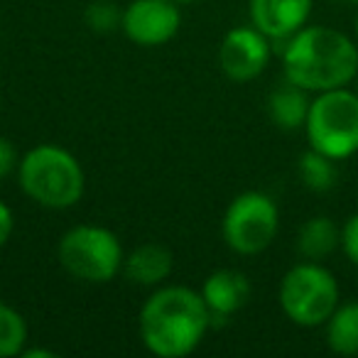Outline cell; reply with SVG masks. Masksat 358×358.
<instances>
[{
	"label": "cell",
	"mask_w": 358,
	"mask_h": 358,
	"mask_svg": "<svg viewBox=\"0 0 358 358\" xmlns=\"http://www.w3.org/2000/svg\"><path fill=\"white\" fill-rule=\"evenodd\" d=\"M287 81L309 94L343 89L358 79V42L329 25H304L289 40L273 42Z\"/></svg>",
	"instance_id": "1"
},
{
	"label": "cell",
	"mask_w": 358,
	"mask_h": 358,
	"mask_svg": "<svg viewBox=\"0 0 358 358\" xmlns=\"http://www.w3.org/2000/svg\"><path fill=\"white\" fill-rule=\"evenodd\" d=\"M214 327L199 289L187 285H159L143 302L138 334L143 346L157 358H185L201 346Z\"/></svg>",
	"instance_id": "2"
},
{
	"label": "cell",
	"mask_w": 358,
	"mask_h": 358,
	"mask_svg": "<svg viewBox=\"0 0 358 358\" xmlns=\"http://www.w3.org/2000/svg\"><path fill=\"white\" fill-rule=\"evenodd\" d=\"M15 172L22 194L42 209L66 211L79 204L86 192V174L76 155L55 143L30 148Z\"/></svg>",
	"instance_id": "3"
},
{
	"label": "cell",
	"mask_w": 358,
	"mask_h": 358,
	"mask_svg": "<svg viewBox=\"0 0 358 358\" xmlns=\"http://www.w3.org/2000/svg\"><path fill=\"white\" fill-rule=\"evenodd\" d=\"M282 314L302 329H319L341 302L338 280L319 260H299L282 275L278 287Z\"/></svg>",
	"instance_id": "4"
},
{
	"label": "cell",
	"mask_w": 358,
	"mask_h": 358,
	"mask_svg": "<svg viewBox=\"0 0 358 358\" xmlns=\"http://www.w3.org/2000/svg\"><path fill=\"white\" fill-rule=\"evenodd\" d=\"M307 143L317 152L329 155L336 162L358 152V94L351 86L322 91L312 96L307 123Z\"/></svg>",
	"instance_id": "5"
},
{
	"label": "cell",
	"mask_w": 358,
	"mask_h": 358,
	"mask_svg": "<svg viewBox=\"0 0 358 358\" xmlns=\"http://www.w3.org/2000/svg\"><path fill=\"white\" fill-rule=\"evenodd\" d=\"M123 245L106 226L76 224L57 243V260L79 282L106 285L123 270Z\"/></svg>",
	"instance_id": "6"
},
{
	"label": "cell",
	"mask_w": 358,
	"mask_h": 358,
	"mask_svg": "<svg viewBox=\"0 0 358 358\" xmlns=\"http://www.w3.org/2000/svg\"><path fill=\"white\" fill-rule=\"evenodd\" d=\"M280 231V209L265 192H241L226 206L221 236L236 255H260L275 243Z\"/></svg>",
	"instance_id": "7"
},
{
	"label": "cell",
	"mask_w": 358,
	"mask_h": 358,
	"mask_svg": "<svg viewBox=\"0 0 358 358\" xmlns=\"http://www.w3.org/2000/svg\"><path fill=\"white\" fill-rule=\"evenodd\" d=\"M273 55V40L268 35H263L255 25H241L229 30L221 40L219 64L226 79L245 84L268 69Z\"/></svg>",
	"instance_id": "8"
},
{
	"label": "cell",
	"mask_w": 358,
	"mask_h": 358,
	"mask_svg": "<svg viewBox=\"0 0 358 358\" xmlns=\"http://www.w3.org/2000/svg\"><path fill=\"white\" fill-rule=\"evenodd\" d=\"M182 27V13L174 0H133L120 15V30L138 47H162Z\"/></svg>",
	"instance_id": "9"
},
{
	"label": "cell",
	"mask_w": 358,
	"mask_h": 358,
	"mask_svg": "<svg viewBox=\"0 0 358 358\" xmlns=\"http://www.w3.org/2000/svg\"><path fill=\"white\" fill-rule=\"evenodd\" d=\"M314 0H248L250 25L273 42H285L309 25Z\"/></svg>",
	"instance_id": "10"
},
{
	"label": "cell",
	"mask_w": 358,
	"mask_h": 358,
	"mask_svg": "<svg viewBox=\"0 0 358 358\" xmlns=\"http://www.w3.org/2000/svg\"><path fill=\"white\" fill-rule=\"evenodd\" d=\"M199 292L211 312V322H214V319H229L236 312H241L248 304L253 287H250L245 273L234 268H221L204 280Z\"/></svg>",
	"instance_id": "11"
},
{
	"label": "cell",
	"mask_w": 358,
	"mask_h": 358,
	"mask_svg": "<svg viewBox=\"0 0 358 358\" xmlns=\"http://www.w3.org/2000/svg\"><path fill=\"white\" fill-rule=\"evenodd\" d=\"M125 280L138 287H159L174 273V253L162 243H143L125 253L123 270Z\"/></svg>",
	"instance_id": "12"
},
{
	"label": "cell",
	"mask_w": 358,
	"mask_h": 358,
	"mask_svg": "<svg viewBox=\"0 0 358 358\" xmlns=\"http://www.w3.org/2000/svg\"><path fill=\"white\" fill-rule=\"evenodd\" d=\"M312 96L304 91L302 86L292 84L285 79L278 84L268 96V118L273 120L275 128L285 130V133H294V130H304L309 115V106H312Z\"/></svg>",
	"instance_id": "13"
},
{
	"label": "cell",
	"mask_w": 358,
	"mask_h": 358,
	"mask_svg": "<svg viewBox=\"0 0 358 358\" xmlns=\"http://www.w3.org/2000/svg\"><path fill=\"white\" fill-rule=\"evenodd\" d=\"M341 248V226L331 216H312L297 231V253L302 260H327Z\"/></svg>",
	"instance_id": "14"
},
{
	"label": "cell",
	"mask_w": 358,
	"mask_h": 358,
	"mask_svg": "<svg viewBox=\"0 0 358 358\" xmlns=\"http://www.w3.org/2000/svg\"><path fill=\"white\" fill-rule=\"evenodd\" d=\"M324 338L336 356H358V299L338 302L324 324Z\"/></svg>",
	"instance_id": "15"
},
{
	"label": "cell",
	"mask_w": 358,
	"mask_h": 358,
	"mask_svg": "<svg viewBox=\"0 0 358 358\" xmlns=\"http://www.w3.org/2000/svg\"><path fill=\"white\" fill-rule=\"evenodd\" d=\"M297 174H299V182H302L309 192L327 194L338 182V162L329 157V155L317 152V150L309 148L304 155H299Z\"/></svg>",
	"instance_id": "16"
},
{
	"label": "cell",
	"mask_w": 358,
	"mask_h": 358,
	"mask_svg": "<svg viewBox=\"0 0 358 358\" xmlns=\"http://www.w3.org/2000/svg\"><path fill=\"white\" fill-rule=\"evenodd\" d=\"M30 341L27 322L15 307L0 299V358H15Z\"/></svg>",
	"instance_id": "17"
},
{
	"label": "cell",
	"mask_w": 358,
	"mask_h": 358,
	"mask_svg": "<svg viewBox=\"0 0 358 358\" xmlns=\"http://www.w3.org/2000/svg\"><path fill=\"white\" fill-rule=\"evenodd\" d=\"M120 15L123 13L115 10L113 3L108 0H99V3H91L86 8V25L91 27L94 32H110L115 27H120Z\"/></svg>",
	"instance_id": "18"
},
{
	"label": "cell",
	"mask_w": 358,
	"mask_h": 358,
	"mask_svg": "<svg viewBox=\"0 0 358 358\" xmlns=\"http://www.w3.org/2000/svg\"><path fill=\"white\" fill-rule=\"evenodd\" d=\"M341 250L346 260L358 268V211L351 214L341 226Z\"/></svg>",
	"instance_id": "19"
},
{
	"label": "cell",
	"mask_w": 358,
	"mask_h": 358,
	"mask_svg": "<svg viewBox=\"0 0 358 358\" xmlns=\"http://www.w3.org/2000/svg\"><path fill=\"white\" fill-rule=\"evenodd\" d=\"M17 162H20V157H17L15 145H13L8 138H3V135H0V179H6L8 174L15 172Z\"/></svg>",
	"instance_id": "20"
},
{
	"label": "cell",
	"mask_w": 358,
	"mask_h": 358,
	"mask_svg": "<svg viewBox=\"0 0 358 358\" xmlns=\"http://www.w3.org/2000/svg\"><path fill=\"white\" fill-rule=\"evenodd\" d=\"M13 234H15V214H13V206L0 199V248L10 241Z\"/></svg>",
	"instance_id": "21"
},
{
	"label": "cell",
	"mask_w": 358,
	"mask_h": 358,
	"mask_svg": "<svg viewBox=\"0 0 358 358\" xmlns=\"http://www.w3.org/2000/svg\"><path fill=\"white\" fill-rule=\"evenodd\" d=\"M22 358H57V353L52 348H27L20 353Z\"/></svg>",
	"instance_id": "22"
},
{
	"label": "cell",
	"mask_w": 358,
	"mask_h": 358,
	"mask_svg": "<svg viewBox=\"0 0 358 358\" xmlns=\"http://www.w3.org/2000/svg\"><path fill=\"white\" fill-rule=\"evenodd\" d=\"M353 37L358 42V6H356V20H353Z\"/></svg>",
	"instance_id": "23"
},
{
	"label": "cell",
	"mask_w": 358,
	"mask_h": 358,
	"mask_svg": "<svg viewBox=\"0 0 358 358\" xmlns=\"http://www.w3.org/2000/svg\"><path fill=\"white\" fill-rule=\"evenodd\" d=\"M336 3H343V6H358V0H336Z\"/></svg>",
	"instance_id": "24"
},
{
	"label": "cell",
	"mask_w": 358,
	"mask_h": 358,
	"mask_svg": "<svg viewBox=\"0 0 358 358\" xmlns=\"http://www.w3.org/2000/svg\"><path fill=\"white\" fill-rule=\"evenodd\" d=\"M174 3H194V0H174Z\"/></svg>",
	"instance_id": "25"
},
{
	"label": "cell",
	"mask_w": 358,
	"mask_h": 358,
	"mask_svg": "<svg viewBox=\"0 0 358 358\" xmlns=\"http://www.w3.org/2000/svg\"><path fill=\"white\" fill-rule=\"evenodd\" d=\"M356 94H358V79H356Z\"/></svg>",
	"instance_id": "26"
}]
</instances>
